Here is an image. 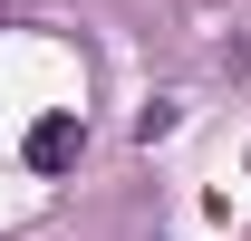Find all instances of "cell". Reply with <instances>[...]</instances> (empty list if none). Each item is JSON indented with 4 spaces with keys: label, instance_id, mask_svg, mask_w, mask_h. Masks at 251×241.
Masks as SVG:
<instances>
[{
    "label": "cell",
    "instance_id": "1",
    "mask_svg": "<svg viewBox=\"0 0 251 241\" xmlns=\"http://www.w3.org/2000/svg\"><path fill=\"white\" fill-rule=\"evenodd\" d=\"M77 145H87V135H77V116H39V125H29V164H39V174H68V164H77Z\"/></svg>",
    "mask_w": 251,
    "mask_h": 241
},
{
    "label": "cell",
    "instance_id": "2",
    "mask_svg": "<svg viewBox=\"0 0 251 241\" xmlns=\"http://www.w3.org/2000/svg\"><path fill=\"white\" fill-rule=\"evenodd\" d=\"M0 10H10V0H0Z\"/></svg>",
    "mask_w": 251,
    "mask_h": 241
}]
</instances>
